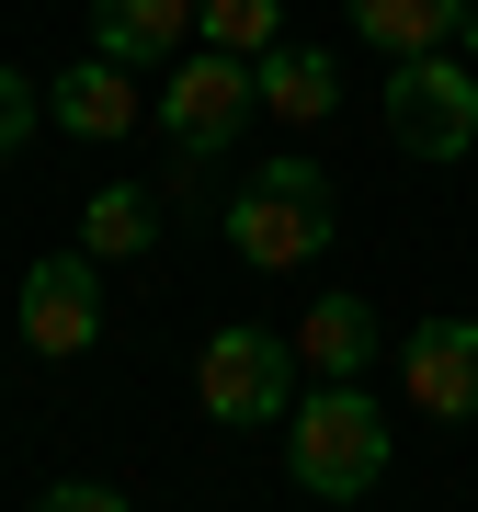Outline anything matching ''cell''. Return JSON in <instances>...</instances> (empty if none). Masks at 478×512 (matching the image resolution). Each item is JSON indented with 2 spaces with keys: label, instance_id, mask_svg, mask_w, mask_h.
<instances>
[{
  "label": "cell",
  "instance_id": "1",
  "mask_svg": "<svg viewBox=\"0 0 478 512\" xmlns=\"http://www.w3.org/2000/svg\"><path fill=\"white\" fill-rule=\"evenodd\" d=\"M331 228H342V194H331L319 160H262L251 183L217 205V239L251 274H308V262L331 251Z\"/></svg>",
  "mask_w": 478,
  "mask_h": 512
},
{
  "label": "cell",
  "instance_id": "2",
  "mask_svg": "<svg viewBox=\"0 0 478 512\" xmlns=\"http://www.w3.org/2000/svg\"><path fill=\"white\" fill-rule=\"evenodd\" d=\"M285 478L319 490V501H365L376 478H387V410L353 376L296 387V410H285Z\"/></svg>",
  "mask_w": 478,
  "mask_h": 512
},
{
  "label": "cell",
  "instance_id": "3",
  "mask_svg": "<svg viewBox=\"0 0 478 512\" xmlns=\"http://www.w3.org/2000/svg\"><path fill=\"white\" fill-rule=\"evenodd\" d=\"M387 137L410 148V160H467L478 148V69L467 57H387Z\"/></svg>",
  "mask_w": 478,
  "mask_h": 512
},
{
  "label": "cell",
  "instance_id": "4",
  "mask_svg": "<svg viewBox=\"0 0 478 512\" xmlns=\"http://www.w3.org/2000/svg\"><path fill=\"white\" fill-rule=\"evenodd\" d=\"M194 399L205 421H228V433H251V421H285L296 410V353L274 342V330H217V342L194 353Z\"/></svg>",
  "mask_w": 478,
  "mask_h": 512
},
{
  "label": "cell",
  "instance_id": "5",
  "mask_svg": "<svg viewBox=\"0 0 478 512\" xmlns=\"http://www.w3.org/2000/svg\"><path fill=\"white\" fill-rule=\"evenodd\" d=\"M251 114H262L251 57H228V46H183V57H171V80H160V126L183 137L194 160H205V148H228Z\"/></svg>",
  "mask_w": 478,
  "mask_h": 512
},
{
  "label": "cell",
  "instance_id": "6",
  "mask_svg": "<svg viewBox=\"0 0 478 512\" xmlns=\"http://www.w3.org/2000/svg\"><path fill=\"white\" fill-rule=\"evenodd\" d=\"M23 342L35 353H92L103 342V274H92V251H46L35 274H23Z\"/></svg>",
  "mask_w": 478,
  "mask_h": 512
},
{
  "label": "cell",
  "instance_id": "7",
  "mask_svg": "<svg viewBox=\"0 0 478 512\" xmlns=\"http://www.w3.org/2000/svg\"><path fill=\"white\" fill-rule=\"evenodd\" d=\"M399 376L433 421H478V319H422L399 342Z\"/></svg>",
  "mask_w": 478,
  "mask_h": 512
},
{
  "label": "cell",
  "instance_id": "8",
  "mask_svg": "<svg viewBox=\"0 0 478 512\" xmlns=\"http://www.w3.org/2000/svg\"><path fill=\"white\" fill-rule=\"evenodd\" d=\"M194 46V0H92V57L114 69H171Z\"/></svg>",
  "mask_w": 478,
  "mask_h": 512
},
{
  "label": "cell",
  "instance_id": "9",
  "mask_svg": "<svg viewBox=\"0 0 478 512\" xmlns=\"http://www.w3.org/2000/svg\"><path fill=\"white\" fill-rule=\"evenodd\" d=\"M251 92H262V114H274V126H319V114H331L342 103V69H331V57H319V46H262L251 57Z\"/></svg>",
  "mask_w": 478,
  "mask_h": 512
},
{
  "label": "cell",
  "instance_id": "10",
  "mask_svg": "<svg viewBox=\"0 0 478 512\" xmlns=\"http://www.w3.org/2000/svg\"><path fill=\"white\" fill-rule=\"evenodd\" d=\"M46 114H57L69 137H126L148 103H137V69H114V57H80V69H57V103H46Z\"/></svg>",
  "mask_w": 478,
  "mask_h": 512
},
{
  "label": "cell",
  "instance_id": "11",
  "mask_svg": "<svg viewBox=\"0 0 478 512\" xmlns=\"http://www.w3.org/2000/svg\"><path fill=\"white\" fill-rule=\"evenodd\" d=\"M296 353H308L319 376H365V365H376V308H365V296H308Z\"/></svg>",
  "mask_w": 478,
  "mask_h": 512
},
{
  "label": "cell",
  "instance_id": "12",
  "mask_svg": "<svg viewBox=\"0 0 478 512\" xmlns=\"http://www.w3.org/2000/svg\"><path fill=\"white\" fill-rule=\"evenodd\" d=\"M148 239H160V194L148 183H103L92 205H80V251L92 262H137Z\"/></svg>",
  "mask_w": 478,
  "mask_h": 512
},
{
  "label": "cell",
  "instance_id": "13",
  "mask_svg": "<svg viewBox=\"0 0 478 512\" xmlns=\"http://www.w3.org/2000/svg\"><path fill=\"white\" fill-rule=\"evenodd\" d=\"M353 35H376L387 57H422V46H456V12L467 0H342Z\"/></svg>",
  "mask_w": 478,
  "mask_h": 512
},
{
  "label": "cell",
  "instance_id": "14",
  "mask_svg": "<svg viewBox=\"0 0 478 512\" xmlns=\"http://www.w3.org/2000/svg\"><path fill=\"white\" fill-rule=\"evenodd\" d=\"M194 46H228V57L285 46V0H194Z\"/></svg>",
  "mask_w": 478,
  "mask_h": 512
},
{
  "label": "cell",
  "instance_id": "15",
  "mask_svg": "<svg viewBox=\"0 0 478 512\" xmlns=\"http://www.w3.org/2000/svg\"><path fill=\"white\" fill-rule=\"evenodd\" d=\"M35 114H46V103H35V80H23V69H0V160L35 137Z\"/></svg>",
  "mask_w": 478,
  "mask_h": 512
},
{
  "label": "cell",
  "instance_id": "16",
  "mask_svg": "<svg viewBox=\"0 0 478 512\" xmlns=\"http://www.w3.org/2000/svg\"><path fill=\"white\" fill-rule=\"evenodd\" d=\"M35 512H126V490H103V478H57Z\"/></svg>",
  "mask_w": 478,
  "mask_h": 512
},
{
  "label": "cell",
  "instance_id": "17",
  "mask_svg": "<svg viewBox=\"0 0 478 512\" xmlns=\"http://www.w3.org/2000/svg\"><path fill=\"white\" fill-rule=\"evenodd\" d=\"M456 46H467V57H478V0H467V12H456Z\"/></svg>",
  "mask_w": 478,
  "mask_h": 512
}]
</instances>
